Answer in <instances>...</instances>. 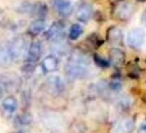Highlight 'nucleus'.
<instances>
[{
	"mask_svg": "<svg viewBox=\"0 0 146 133\" xmlns=\"http://www.w3.org/2000/svg\"><path fill=\"white\" fill-rule=\"evenodd\" d=\"M90 60L87 54L81 51H73L65 65V73L72 80L84 78L90 70Z\"/></svg>",
	"mask_w": 146,
	"mask_h": 133,
	"instance_id": "nucleus-1",
	"label": "nucleus"
},
{
	"mask_svg": "<svg viewBox=\"0 0 146 133\" xmlns=\"http://www.w3.org/2000/svg\"><path fill=\"white\" fill-rule=\"evenodd\" d=\"M21 78L16 73H4L0 75V83L5 92H15L21 87Z\"/></svg>",
	"mask_w": 146,
	"mask_h": 133,
	"instance_id": "nucleus-2",
	"label": "nucleus"
},
{
	"mask_svg": "<svg viewBox=\"0 0 146 133\" xmlns=\"http://www.w3.org/2000/svg\"><path fill=\"white\" fill-rule=\"evenodd\" d=\"M134 12V6L131 2L121 1L115 5L114 16L120 21H127Z\"/></svg>",
	"mask_w": 146,
	"mask_h": 133,
	"instance_id": "nucleus-3",
	"label": "nucleus"
},
{
	"mask_svg": "<svg viewBox=\"0 0 146 133\" xmlns=\"http://www.w3.org/2000/svg\"><path fill=\"white\" fill-rule=\"evenodd\" d=\"M26 40L21 36H16L10 42V51L13 60L20 59L23 55L26 50Z\"/></svg>",
	"mask_w": 146,
	"mask_h": 133,
	"instance_id": "nucleus-4",
	"label": "nucleus"
},
{
	"mask_svg": "<svg viewBox=\"0 0 146 133\" xmlns=\"http://www.w3.org/2000/svg\"><path fill=\"white\" fill-rule=\"evenodd\" d=\"M145 39V32L140 28H134L131 30L126 37L128 45L132 48H138L143 43Z\"/></svg>",
	"mask_w": 146,
	"mask_h": 133,
	"instance_id": "nucleus-5",
	"label": "nucleus"
},
{
	"mask_svg": "<svg viewBox=\"0 0 146 133\" xmlns=\"http://www.w3.org/2000/svg\"><path fill=\"white\" fill-rule=\"evenodd\" d=\"M46 39L58 41L61 39H64V24L61 21L54 22L48 30L45 33Z\"/></svg>",
	"mask_w": 146,
	"mask_h": 133,
	"instance_id": "nucleus-6",
	"label": "nucleus"
},
{
	"mask_svg": "<svg viewBox=\"0 0 146 133\" xmlns=\"http://www.w3.org/2000/svg\"><path fill=\"white\" fill-rule=\"evenodd\" d=\"M52 5L54 11L63 17H69L73 11V5L70 0H52Z\"/></svg>",
	"mask_w": 146,
	"mask_h": 133,
	"instance_id": "nucleus-7",
	"label": "nucleus"
},
{
	"mask_svg": "<svg viewBox=\"0 0 146 133\" xmlns=\"http://www.w3.org/2000/svg\"><path fill=\"white\" fill-rule=\"evenodd\" d=\"M93 14L92 6L86 1H82L78 5L76 11V17L82 23H87Z\"/></svg>",
	"mask_w": 146,
	"mask_h": 133,
	"instance_id": "nucleus-8",
	"label": "nucleus"
},
{
	"mask_svg": "<svg viewBox=\"0 0 146 133\" xmlns=\"http://www.w3.org/2000/svg\"><path fill=\"white\" fill-rule=\"evenodd\" d=\"M41 54H42V49H41L40 42L38 41L33 42L30 44L29 48L27 52V55H26L27 63L32 65L35 64L40 59Z\"/></svg>",
	"mask_w": 146,
	"mask_h": 133,
	"instance_id": "nucleus-9",
	"label": "nucleus"
},
{
	"mask_svg": "<svg viewBox=\"0 0 146 133\" xmlns=\"http://www.w3.org/2000/svg\"><path fill=\"white\" fill-rule=\"evenodd\" d=\"M134 128V120L131 118H125L115 124L112 130V133H132Z\"/></svg>",
	"mask_w": 146,
	"mask_h": 133,
	"instance_id": "nucleus-10",
	"label": "nucleus"
},
{
	"mask_svg": "<svg viewBox=\"0 0 146 133\" xmlns=\"http://www.w3.org/2000/svg\"><path fill=\"white\" fill-rule=\"evenodd\" d=\"M46 87L48 90L53 94L61 93L64 89V84L63 80L58 75H52L46 79Z\"/></svg>",
	"mask_w": 146,
	"mask_h": 133,
	"instance_id": "nucleus-11",
	"label": "nucleus"
},
{
	"mask_svg": "<svg viewBox=\"0 0 146 133\" xmlns=\"http://www.w3.org/2000/svg\"><path fill=\"white\" fill-rule=\"evenodd\" d=\"M13 60L10 51V42H0V68H5Z\"/></svg>",
	"mask_w": 146,
	"mask_h": 133,
	"instance_id": "nucleus-12",
	"label": "nucleus"
},
{
	"mask_svg": "<svg viewBox=\"0 0 146 133\" xmlns=\"http://www.w3.org/2000/svg\"><path fill=\"white\" fill-rule=\"evenodd\" d=\"M107 40L112 45H122L123 44V33L122 30L116 27L112 26L107 31Z\"/></svg>",
	"mask_w": 146,
	"mask_h": 133,
	"instance_id": "nucleus-13",
	"label": "nucleus"
},
{
	"mask_svg": "<svg viewBox=\"0 0 146 133\" xmlns=\"http://www.w3.org/2000/svg\"><path fill=\"white\" fill-rule=\"evenodd\" d=\"M125 60V53L117 48H112L109 50V62L115 66H121Z\"/></svg>",
	"mask_w": 146,
	"mask_h": 133,
	"instance_id": "nucleus-14",
	"label": "nucleus"
},
{
	"mask_svg": "<svg viewBox=\"0 0 146 133\" xmlns=\"http://www.w3.org/2000/svg\"><path fill=\"white\" fill-rule=\"evenodd\" d=\"M41 68L46 73H52L58 68V58L52 54L45 57L41 62Z\"/></svg>",
	"mask_w": 146,
	"mask_h": 133,
	"instance_id": "nucleus-15",
	"label": "nucleus"
},
{
	"mask_svg": "<svg viewBox=\"0 0 146 133\" xmlns=\"http://www.w3.org/2000/svg\"><path fill=\"white\" fill-rule=\"evenodd\" d=\"M46 29V22L44 19H36L30 24L29 26V33L33 36H36L43 32Z\"/></svg>",
	"mask_w": 146,
	"mask_h": 133,
	"instance_id": "nucleus-16",
	"label": "nucleus"
},
{
	"mask_svg": "<svg viewBox=\"0 0 146 133\" xmlns=\"http://www.w3.org/2000/svg\"><path fill=\"white\" fill-rule=\"evenodd\" d=\"M52 50L54 53H56L57 54L63 55V54H67V52L69 50V45L64 41V39L54 41L52 43Z\"/></svg>",
	"mask_w": 146,
	"mask_h": 133,
	"instance_id": "nucleus-17",
	"label": "nucleus"
},
{
	"mask_svg": "<svg viewBox=\"0 0 146 133\" xmlns=\"http://www.w3.org/2000/svg\"><path fill=\"white\" fill-rule=\"evenodd\" d=\"M17 100L14 96H8L2 101V107L7 112L12 113L17 108Z\"/></svg>",
	"mask_w": 146,
	"mask_h": 133,
	"instance_id": "nucleus-18",
	"label": "nucleus"
},
{
	"mask_svg": "<svg viewBox=\"0 0 146 133\" xmlns=\"http://www.w3.org/2000/svg\"><path fill=\"white\" fill-rule=\"evenodd\" d=\"M83 27L78 24H72L70 29V32H69V38L71 41H75L77 39L79 38V36L82 35L83 33Z\"/></svg>",
	"mask_w": 146,
	"mask_h": 133,
	"instance_id": "nucleus-19",
	"label": "nucleus"
},
{
	"mask_svg": "<svg viewBox=\"0 0 146 133\" xmlns=\"http://www.w3.org/2000/svg\"><path fill=\"white\" fill-rule=\"evenodd\" d=\"M16 121L20 125H29L33 121V117L29 112H23L16 117Z\"/></svg>",
	"mask_w": 146,
	"mask_h": 133,
	"instance_id": "nucleus-20",
	"label": "nucleus"
},
{
	"mask_svg": "<svg viewBox=\"0 0 146 133\" xmlns=\"http://www.w3.org/2000/svg\"><path fill=\"white\" fill-rule=\"evenodd\" d=\"M94 60L96 62V64L100 66V68H108L110 66V62L108 60L98 55V54H95L94 55Z\"/></svg>",
	"mask_w": 146,
	"mask_h": 133,
	"instance_id": "nucleus-21",
	"label": "nucleus"
},
{
	"mask_svg": "<svg viewBox=\"0 0 146 133\" xmlns=\"http://www.w3.org/2000/svg\"><path fill=\"white\" fill-rule=\"evenodd\" d=\"M88 41L90 42V43L91 42V45L94 48H99L102 43V38L96 34H92L91 36H90L88 38Z\"/></svg>",
	"mask_w": 146,
	"mask_h": 133,
	"instance_id": "nucleus-22",
	"label": "nucleus"
},
{
	"mask_svg": "<svg viewBox=\"0 0 146 133\" xmlns=\"http://www.w3.org/2000/svg\"><path fill=\"white\" fill-rule=\"evenodd\" d=\"M121 87H122V84L120 82L119 80L118 79H114V80H112L109 83H108V87L111 91H113V92H118L121 89Z\"/></svg>",
	"mask_w": 146,
	"mask_h": 133,
	"instance_id": "nucleus-23",
	"label": "nucleus"
},
{
	"mask_svg": "<svg viewBox=\"0 0 146 133\" xmlns=\"http://www.w3.org/2000/svg\"><path fill=\"white\" fill-rule=\"evenodd\" d=\"M137 133H146V120H144L143 122L141 123V124L138 128Z\"/></svg>",
	"mask_w": 146,
	"mask_h": 133,
	"instance_id": "nucleus-24",
	"label": "nucleus"
},
{
	"mask_svg": "<svg viewBox=\"0 0 146 133\" xmlns=\"http://www.w3.org/2000/svg\"><path fill=\"white\" fill-rule=\"evenodd\" d=\"M141 22H142V24L146 25V10L143 11V13L141 17Z\"/></svg>",
	"mask_w": 146,
	"mask_h": 133,
	"instance_id": "nucleus-25",
	"label": "nucleus"
},
{
	"mask_svg": "<svg viewBox=\"0 0 146 133\" xmlns=\"http://www.w3.org/2000/svg\"><path fill=\"white\" fill-rule=\"evenodd\" d=\"M4 93H5V90H4V87H2L1 83H0V102H1V100H2V99H3Z\"/></svg>",
	"mask_w": 146,
	"mask_h": 133,
	"instance_id": "nucleus-26",
	"label": "nucleus"
},
{
	"mask_svg": "<svg viewBox=\"0 0 146 133\" xmlns=\"http://www.w3.org/2000/svg\"><path fill=\"white\" fill-rule=\"evenodd\" d=\"M137 2H140V3H142V2H144V1H146V0H137Z\"/></svg>",
	"mask_w": 146,
	"mask_h": 133,
	"instance_id": "nucleus-27",
	"label": "nucleus"
},
{
	"mask_svg": "<svg viewBox=\"0 0 146 133\" xmlns=\"http://www.w3.org/2000/svg\"><path fill=\"white\" fill-rule=\"evenodd\" d=\"M0 14H1V12H0Z\"/></svg>",
	"mask_w": 146,
	"mask_h": 133,
	"instance_id": "nucleus-28",
	"label": "nucleus"
}]
</instances>
